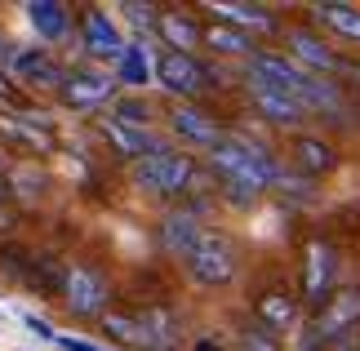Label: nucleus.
Returning <instances> with one entry per match:
<instances>
[{
	"mask_svg": "<svg viewBox=\"0 0 360 351\" xmlns=\"http://www.w3.org/2000/svg\"><path fill=\"white\" fill-rule=\"evenodd\" d=\"M98 129H103L107 143L116 147V156H124L129 165L143 160V156H151V151H165V143H160L156 129H129V125H120V120H112V116H103Z\"/></svg>",
	"mask_w": 360,
	"mask_h": 351,
	"instance_id": "2eb2a0df",
	"label": "nucleus"
},
{
	"mask_svg": "<svg viewBox=\"0 0 360 351\" xmlns=\"http://www.w3.org/2000/svg\"><path fill=\"white\" fill-rule=\"evenodd\" d=\"M294 170L298 174H329V170H338V151L311 134H298L294 138Z\"/></svg>",
	"mask_w": 360,
	"mask_h": 351,
	"instance_id": "393cba45",
	"label": "nucleus"
},
{
	"mask_svg": "<svg viewBox=\"0 0 360 351\" xmlns=\"http://www.w3.org/2000/svg\"><path fill=\"white\" fill-rule=\"evenodd\" d=\"M134 182L143 187L147 196H160V200H174V196H187L191 182H196V160L178 147H165V151H151V156L134 160L129 165Z\"/></svg>",
	"mask_w": 360,
	"mask_h": 351,
	"instance_id": "7ed1b4c3",
	"label": "nucleus"
},
{
	"mask_svg": "<svg viewBox=\"0 0 360 351\" xmlns=\"http://www.w3.org/2000/svg\"><path fill=\"white\" fill-rule=\"evenodd\" d=\"M120 13H124L134 27H143V32H156V18H160L156 5H134V0H129V5H120Z\"/></svg>",
	"mask_w": 360,
	"mask_h": 351,
	"instance_id": "c85d7f7f",
	"label": "nucleus"
},
{
	"mask_svg": "<svg viewBox=\"0 0 360 351\" xmlns=\"http://www.w3.org/2000/svg\"><path fill=\"white\" fill-rule=\"evenodd\" d=\"M334 351H342V347H334Z\"/></svg>",
	"mask_w": 360,
	"mask_h": 351,
	"instance_id": "473e14b6",
	"label": "nucleus"
},
{
	"mask_svg": "<svg viewBox=\"0 0 360 351\" xmlns=\"http://www.w3.org/2000/svg\"><path fill=\"white\" fill-rule=\"evenodd\" d=\"M205 13H214V23H227V27H236V32H271L276 18H271V9L267 5H240V0H214V5H205Z\"/></svg>",
	"mask_w": 360,
	"mask_h": 351,
	"instance_id": "6ab92c4d",
	"label": "nucleus"
},
{
	"mask_svg": "<svg viewBox=\"0 0 360 351\" xmlns=\"http://www.w3.org/2000/svg\"><path fill=\"white\" fill-rule=\"evenodd\" d=\"M0 134H5L9 143H18L22 151H32V156H49L53 151V134L40 120L18 116V111H5V116H0Z\"/></svg>",
	"mask_w": 360,
	"mask_h": 351,
	"instance_id": "aec40b11",
	"label": "nucleus"
},
{
	"mask_svg": "<svg viewBox=\"0 0 360 351\" xmlns=\"http://www.w3.org/2000/svg\"><path fill=\"white\" fill-rule=\"evenodd\" d=\"M116 85H134V89H143L156 80V67H151L147 58V45H138V40H124V49H120V58H116Z\"/></svg>",
	"mask_w": 360,
	"mask_h": 351,
	"instance_id": "5701e85b",
	"label": "nucleus"
},
{
	"mask_svg": "<svg viewBox=\"0 0 360 351\" xmlns=\"http://www.w3.org/2000/svg\"><path fill=\"white\" fill-rule=\"evenodd\" d=\"M169 134L174 138H183V143H191V147H205V151H214L218 143H223V125H218L205 107H196V103H174L169 107Z\"/></svg>",
	"mask_w": 360,
	"mask_h": 351,
	"instance_id": "9b49d317",
	"label": "nucleus"
},
{
	"mask_svg": "<svg viewBox=\"0 0 360 351\" xmlns=\"http://www.w3.org/2000/svg\"><path fill=\"white\" fill-rule=\"evenodd\" d=\"M311 13L329 27V32H338L347 40H360V9L356 5H334V0H325V5H316Z\"/></svg>",
	"mask_w": 360,
	"mask_h": 351,
	"instance_id": "a878e982",
	"label": "nucleus"
},
{
	"mask_svg": "<svg viewBox=\"0 0 360 351\" xmlns=\"http://www.w3.org/2000/svg\"><path fill=\"white\" fill-rule=\"evenodd\" d=\"M22 325L36 333V338H45V343H53V325H45L40 316H32V312H22Z\"/></svg>",
	"mask_w": 360,
	"mask_h": 351,
	"instance_id": "7c9ffc66",
	"label": "nucleus"
},
{
	"mask_svg": "<svg viewBox=\"0 0 360 351\" xmlns=\"http://www.w3.org/2000/svg\"><path fill=\"white\" fill-rule=\"evenodd\" d=\"M183 272L196 280V285H205V289H223V285L236 280L240 254H236V245H231L223 231H210V227H205V236L196 241V249L183 258Z\"/></svg>",
	"mask_w": 360,
	"mask_h": 351,
	"instance_id": "423d86ee",
	"label": "nucleus"
},
{
	"mask_svg": "<svg viewBox=\"0 0 360 351\" xmlns=\"http://www.w3.org/2000/svg\"><path fill=\"white\" fill-rule=\"evenodd\" d=\"M191 351H223V347H218L214 338H196V347H191Z\"/></svg>",
	"mask_w": 360,
	"mask_h": 351,
	"instance_id": "2f4dec72",
	"label": "nucleus"
},
{
	"mask_svg": "<svg viewBox=\"0 0 360 351\" xmlns=\"http://www.w3.org/2000/svg\"><path fill=\"white\" fill-rule=\"evenodd\" d=\"M103 333L129 351H174L178 347V316L169 307H143V312H107Z\"/></svg>",
	"mask_w": 360,
	"mask_h": 351,
	"instance_id": "f03ea898",
	"label": "nucleus"
},
{
	"mask_svg": "<svg viewBox=\"0 0 360 351\" xmlns=\"http://www.w3.org/2000/svg\"><path fill=\"white\" fill-rule=\"evenodd\" d=\"M53 347H63V351H107L89 338H72V333H53Z\"/></svg>",
	"mask_w": 360,
	"mask_h": 351,
	"instance_id": "c756f323",
	"label": "nucleus"
},
{
	"mask_svg": "<svg viewBox=\"0 0 360 351\" xmlns=\"http://www.w3.org/2000/svg\"><path fill=\"white\" fill-rule=\"evenodd\" d=\"M5 76L18 80L22 89H36V94H58L63 80H67V67L53 58L49 49H36V45H13L9 63H5Z\"/></svg>",
	"mask_w": 360,
	"mask_h": 351,
	"instance_id": "6e6552de",
	"label": "nucleus"
},
{
	"mask_svg": "<svg viewBox=\"0 0 360 351\" xmlns=\"http://www.w3.org/2000/svg\"><path fill=\"white\" fill-rule=\"evenodd\" d=\"M112 120L120 125H129V129H151V120H156V111H151L147 98H134V94H124L112 103Z\"/></svg>",
	"mask_w": 360,
	"mask_h": 351,
	"instance_id": "bb28decb",
	"label": "nucleus"
},
{
	"mask_svg": "<svg viewBox=\"0 0 360 351\" xmlns=\"http://www.w3.org/2000/svg\"><path fill=\"white\" fill-rule=\"evenodd\" d=\"M156 85L165 89V94H174L178 103H191L196 94H205L214 85V72L205 67L196 53H174V49H160L156 53Z\"/></svg>",
	"mask_w": 360,
	"mask_h": 351,
	"instance_id": "0eeeda50",
	"label": "nucleus"
},
{
	"mask_svg": "<svg viewBox=\"0 0 360 351\" xmlns=\"http://www.w3.org/2000/svg\"><path fill=\"white\" fill-rule=\"evenodd\" d=\"M200 236H205V227H200L196 209H169V214L160 218V249H165V254H174L178 262L196 249Z\"/></svg>",
	"mask_w": 360,
	"mask_h": 351,
	"instance_id": "4468645a",
	"label": "nucleus"
},
{
	"mask_svg": "<svg viewBox=\"0 0 360 351\" xmlns=\"http://www.w3.org/2000/svg\"><path fill=\"white\" fill-rule=\"evenodd\" d=\"M334 276H338V262H334V249L325 241H311L307 254H302V298L311 307H321L329 293H334Z\"/></svg>",
	"mask_w": 360,
	"mask_h": 351,
	"instance_id": "ddd939ff",
	"label": "nucleus"
},
{
	"mask_svg": "<svg viewBox=\"0 0 360 351\" xmlns=\"http://www.w3.org/2000/svg\"><path fill=\"white\" fill-rule=\"evenodd\" d=\"M289 49H294V63L302 67V72H334L338 67V53L325 45V40H316L311 32H302V27H294V32H289Z\"/></svg>",
	"mask_w": 360,
	"mask_h": 351,
	"instance_id": "4be33fe9",
	"label": "nucleus"
},
{
	"mask_svg": "<svg viewBox=\"0 0 360 351\" xmlns=\"http://www.w3.org/2000/svg\"><path fill=\"white\" fill-rule=\"evenodd\" d=\"M210 170L218 178V187H223V196L236 205H254L281 178L276 156L262 143H254L249 134H223V143L210 151Z\"/></svg>",
	"mask_w": 360,
	"mask_h": 351,
	"instance_id": "f257e3e1",
	"label": "nucleus"
},
{
	"mask_svg": "<svg viewBox=\"0 0 360 351\" xmlns=\"http://www.w3.org/2000/svg\"><path fill=\"white\" fill-rule=\"evenodd\" d=\"M58 298H63V312L76 316V320H103L112 312V285L89 262H63Z\"/></svg>",
	"mask_w": 360,
	"mask_h": 351,
	"instance_id": "20e7f679",
	"label": "nucleus"
},
{
	"mask_svg": "<svg viewBox=\"0 0 360 351\" xmlns=\"http://www.w3.org/2000/svg\"><path fill=\"white\" fill-rule=\"evenodd\" d=\"M245 80H254V85H262V89H276V94H285V98L298 103L307 72H302L294 58H281V53H254V58L245 63Z\"/></svg>",
	"mask_w": 360,
	"mask_h": 351,
	"instance_id": "9d476101",
	"label": "nucleus"
},
{
	"mask_svg": "<svg viewBox=\"0 0 360 351\" xmlns=\"http://www.w3.org/2000/svg\"><path fill=\"white\" fill-rule=\"evenodd\" d=\"M27 23H32V32L40 40H49V45H58V40H67V32H72V9L63 5V0H32V5H22Z\"/></svg>",
	"mask_w": 360,
	"mask_h": 351,
	"instance_id": "f3484780",
	"label": "nucleus"
},
{
	"mask_svg": "<svg viewBox=\"0 0 360 351\" xmlns=\"http://www.w3.org/2000/svg\"><path fill=\"white\" fill-rule=\"evenodd\" d=\"M245 94H249V103H254L258 116L271 120V125H281V129H294V125L307 120V111H302L294 98H285L276 89H262V85H254V80H245Z\"/></svg>",
	"mask_w": 360,
	"mask_h": 351,
	"instance_id": "dca6fc26",
	"label": "nucleus"
},
{
	"mask_svg": "<svg viewBox=\"0 0 360 351\" xmlns=\"http://www.w3.org/2000/svg\"><path fill=\"white\" fill-rule=\"evenodd\" d=\"M80 45H85L89 58L116 63L120 49H124V36H120V27L112 23L107 9H85V13H80Z\"/></svg>",
	"mask_w": 360,
	"mask_h": 351,
	"instance_id": "f8f14e48",
	"label": "nucleus"
},
{
	"mask_svg": "<svg viewBox=\"0 0 360 351\" xmlns=\"http://www.w3.org/2000/svg\"><path fill=\"white\" fill-rule=\"evenodd\" d=\"M360 325V289H338L316 307L311 325L302 329V351H334L342 338H352V329Z\"/></svg>",
	"mask_w": 360,
	"mask_h": 351,
	"instance_id": "39448f33",
	"label": "nucleus"
},
{
	"mask_svg": "<svg viewBox=\"0 0 360 351\" xmlns=\"http://www.w3.org/2000/svg\"><path fill=\"white\" fill-rule=\"evenodd\" d=\"M200 45H210L214 53H223V58H254V36H245V32H236V27H227V23H210L200 32Z\"/></svg>",
	"mask_w": 360,
	"mask_h": 351,
	"instance_id": "b1692460",
	"label": "nucleus"
},
{
	"mask_svg": "<svg viewBox=\"0 0 360 351\" xmlns=\"http://www.w3.org/2000/svg\"><path fill=\"white\" fill-rule=\"evenodd\" d=\"M200 32L205 27L191 18V13H178V9H160V18H156V36L165 40V49H174V53L200 49Z\"/></svg>",
	"mask_w": 360,
	"mask_h": 351,
	"instance_id": "412c9836",
	"label": "nucleus"
},
{
	"mask_svg": "<svg viewBox=\"0 0 360 351\" xmlns=\"http://www.w3.org/2000/svg\"><path fill=\"white\" fill-rule=\"evenodd\" d=\"M116 76L98 72V67H67V80L58 89V103L72 111H98L107 103H116Z\"/></svg>",
	"mask_w": 360,
	"mask_h": 351,
	"instance_id": "1a4fd4ad",
	"label": "nucleus"
},
{
	"mask_svg": "<svg viewBox=\"0 0 360 351\" xmlns=\"http://www.w3.org/2000/svg\"><path fill=\"white\" fill-rule=\"evenodd\" d=\"M240 351H281V333L262 329L258 320H245L240 325Z\"/></svg>",
	"mask_w": 360,
	"mask_h": 351,
	"instance_id": "cd10ccee",
	"label": "nucleus"
},
{
	"mask_svg": "<svg viewBox=\"0 0 360 351\" xmlns=\"http://www.w3.org/2000/svg\"><path fill=\"white\" fill-rule=\"evenodd\" d=\"M254 320H258L262 329H271V333L294 329L298 325V298H294V293H285V289L258 293V298H254Z\"/></svg>",
	"mask_w": 360,
	"mask_h": 351,
	"instance_id": "a211bd4d",
	"label": "nucleus"
}]
</instances>
